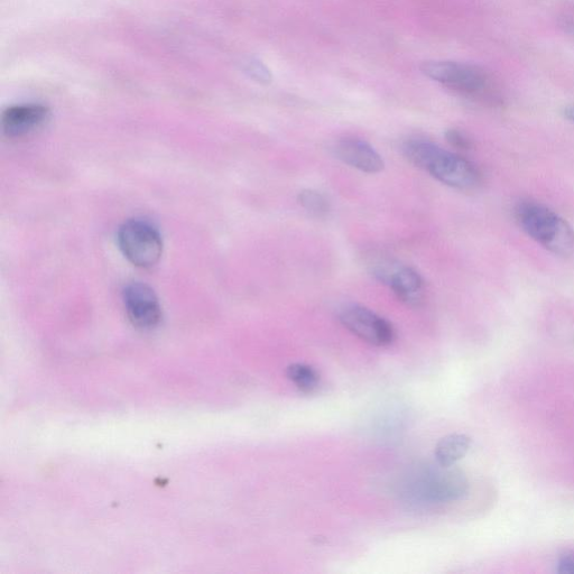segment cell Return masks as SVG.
<instances>
[{
  "instance_id": "52a82bcc",
  "label": "cell",
  "mask_w": 574,
  "mask_h": 574,
  "mask_svg": "<svg viewBox=\"0 0 574 574\" xmlns=\"http://www.w3.org/2000/svg\"><path fill=\"white\" fill-rule=\"evenodd\" d=\"M373 275L379 282L391 287L398 299L407 304H418L423 295L421 275L409 266L390 261L373 265Z\"/></svg>"
},
{
  "instance_id": "3957f363",
  "label": "cell",
  "mask_w": 574,
  "mask_h": 574,
  "mask_svg": "<svg viewBox=\"0 0 574 574\" xmlns=\"http://www.w3.org/2000/svg\"><path fill=\"white\" fill-rule=\"evenodd\" d=\"M117 240L120 251L137 267L151 268L163 255L160 231L145 220L126 221L118 230Z\"/></svg>"
},
{
  "instance_id": "8fae6325",
  "label": "cell",
  "mask_w": 574,
  "mask_h": 574,
  "mask_svg": "<svg viewBox=\"0 0 574 574\" xmlns=\"http://www.w3.org/2000/svg\"><path fill=\"white\" fill-rule=\"evenodd\" d=\"M471 447V439L466 434L453 433L442 438L434 450L437 464L452 467L464 458Z\"/></svg>"
},
{
  "instance_id": "7c38bea8",
  "label": "cell",
  "mask_w": 574,
  "mask_h": 574,
  "mask_svg": "<svg viewBox=\"0 0 574 574\" xmlns=\"http://www.w3.org/2000/svg\"><path fill=\"white\" fill-rule=\"evenodd\" d=\"M286 376L305 394L316 392L320 385V374L318 370L307 364L295 363L287 367Z\"/></svg>"
},
{
  "instance_id": "9a60e30c",
  "label": "cell",
  "mask_w": 574,
  "mask_h": 574,
  "mask_svg": "<svg viewBox=\"0 0 574 574\" xmlns=\"http://www.w3.org/2000/svg\"><path fill=\"white\" fill-rule=\"evenodd\" d=\"M558 572L561 574H574V554H566L560 558Z\"/></svg>"
},
{
  "instance_id": "7a4b0ae2",
  "label": "cell",
  "mask_w": 574,
  "mask_h": 574,
  "mask_svg": "<svg viewBox=\"0 0 574 574\" xmlns=\"http://www.w3.org/2000/svg\"><path fill=\"white\" fill-rule=\"evenodd\" d=\"M518 225L536 243L562 257L574 253V230L557 212L533 201L518 203L515 209Z\"/></svg>"
},
{
  "instance_id": "ba28073f",
  "label": "cell",
  "mask_w": 574,
  "mask_h": 574,
  "mask_svg": "<svg viewBox=\"0 0 574 574\" xmlns=\"http://www.w3.org/2000/svg\"><path fill=\"white\" fill-rule=\"evenodd\" d=\"M431 469L421 484L422 497L431 502H455L468 492V479L464 472L452 467Z\"/></svg>"
},
{
  "instance_id": "5b68a950",
  "label": "cell",
  "mask_w": 574,
  "mask_h": 574,
  "mask_svg": "<svg viewBox=\"0 0 574 574\" xmlns=\"http://www.w3.org/2000/svg\"><path fill=\"white\" fill-rule=\"evenodd\" d=\"M339 320L342 326L370 345L385 347L395 340L392 323L361 305H346L339 313Z\"/></svg>"
},
{
  "instance_id": "4fadbf2b",
  "label": "cell",
  "mask_w": 574,
  "mask_h": 574,
  "mask_svg": "<svg viewBox=\"0 0 574 574\" xmlns=\"http://www.w3.org/2000/svg\"><path fill=\"white\" fill-rule=\"evenodd\" d=\"M299 205L314 218H326L330 212V202L317 190L304 189L298 196Z\"/></svg>"
},
{
  "instance_id": "2e32d148",
  "label": "cell",
  "mask_w": 574,
  "mask_h": 574,
  "mask_svg": "<svg viewBox=\"0 0 574 574\" xmlns=\"http://www.w3.org/2000/svg\"><path fill=\"white\" fill-rule=\"evenodd\" d=\"M564 117L571 120L574 123V106L568 107L563 111Z\"/></svg>"
},
{
  "instance_id": "9c48e42d",
  "label": "cell",
  "mask_w": 574,
  "mask_h": 574,
  "mask_svg": "<svg viewBox=\"0 0 574 574\" xmlns=\"http://www.w3.org/2000/svg\"><path fill=\"white\" fill-rule=\"evenodd\" d=\"M50 119V110L41 105H20L8 108L2 117L4 134L22 138L39 131Z\"/></svg>"
},
{
  "instance_id": "30bf717a",
  "label": "cell",
  "mask_w": 574,
  "mask_h": 574,
  "mask_svg": "<svg viewBox=\"0 0 574 574\" xmlns=\"http://www.w3.org/2000/svg\"><path fill=\"white\" fill-rule=\"evenodd\" d=\"M337 159L351 168L367 174L381 173L385 169V162L375 148L358 138H344L332 148Z\"/></svg>"
},
{
  "instance_id": "6da1fadb",
  "label": "cell",
  "mask_w": 574,
  "mask_h": 574,
  "mask_svg": "<svg viewBox=\"0 0 574 574\" xmlns=\"http://www.w3.org/2000/svg\"><path fill=\"white\" fill-rule=\"evenodd\" d=\"M403 152L416 168L429 172L435 180L458 190L479 187L481 174L474 163L456 153L424 140H412L403 146Z\"/></svg>"
},
{
  "instance_id": "5bb4252c",
  "label": "cell",
  "mask_w": 574,
  "mask_h": 574,
  "mask_svg": "<svg viewBox=\"0 0 574 574\" xmlns=\"http://www.w3.org/2000/svg\"><path fill=\"white\" fill-rule=\"evenodd\" d=\"M446 138L451 146L459 148V150H469L471 146L469 138L464 133L457 131V129H449L446 133Z\"/></svg>"
},
{
  "instance_id": "277c9868",
  "label": "cell",
  "mask_w": 574,
  "mask_h": 574,
  "mask_svg": "<svg viewBox=\"0 0 574 574\" xmlns=\"http://www.w3.org/2000/svg\"><path fill=\"white\" fill-rule=\"evenodd\" d=\"M421 71L430 79L462 95L484 94L490 85L487 74L470 64L448 61L425 62Z\"/></svg>"
},
{
  "instance_id": "8992f818",
  "label": "cell",
  "mask_w": 574,
  "mask_h": 574,
  "mask_svg": "<svg viewBox=\"0 0 574 574\" xmlns=\"http://www.w3.org/2000/svg\"><path fill=\"white\" fill-rule=\"evenodd\" d=\"M123 298L127 316L135 327L150 330L159 326L162 308L159 298L150 286L140 282L128 284Z\"/></svg>"
}]
</instances>
